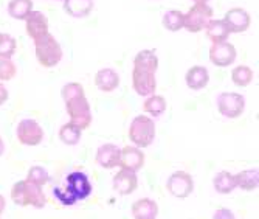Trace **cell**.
Returning a JSON list of instances; mask_svg holds the SVG:
<instances>
[{"instance_id":"5b68a950","label":"cell","mask_w":259,"mask_h":219,"mask_svg":"<svg viewBox=\"0 0 259 219\" xmlns=\"http://www.w3.org/2000/svg\"><path fill=\"white\" fill-rule=\"evenodd\" d=\"M211 19H213V10L206 4H194L190 11L183 14V28L190 33H199L205 30Z\"/></svg>"},{"instance_id":"603a6c76","label":"cell","mask_w":259,"mask_h":219,"mask_svg":"<svg viewBox=\"0 0 259 219\" xmlns=\"http://www.w3.org/2000/svg\"><path fill=\"white\" fill-rule=\"evenodd\" d=\"M31 11H33L31 0H11L8 4V14L17 20H25V17Z\"/></svg>"},{"instance_id":"5bb4252c","label":"cell","mask_w":259,"mask_h":219,"mask_svg":"<svg viewBox=\"0 0 259 219\" xmlns=\"http://www.w3.org/2000/svg\"><path fill=\"white\" fill-rule=\"evenodd\" d=\"M145 153L141 151V148H137V146H124L121 150V157H120V166L124 169H129V171H140L141 168L145 166Z\"/></svg>"},{"instance_id":"e575fe53","label":"cell","mask_w":259,"mask_h":219,"mask_svg":"<svg viewBox=\"0 0 259 219\" xmlns=\"http://www.w3.org/2000/svg\"><path fill=\"white\" fill-rule=\"evenodd\" d=\"M213 219H236V217H234V214H233L231 210H228V208H219L213 214Z\"/></svg>"},{"instance_id":"4316f807","label":"cell","mask_w":259,"mask_h":219,"mask_svg":"<svg viewBox=\"0 0 259 219\" xmlns=\"http://www.w3.org/2000/svg\"><path fill=\"white\" fill-rule=\"evenodd\" d=\"M213 185L216 188L218 193L221 194H230L234 188H236V184H234V176L228 171H221L216 174V177L213 179Z\"/></svg>"},{"instance_id":"d590c367","label":"cell","mask_w":259,"mask_h":219,"mask_svg":"<svg viewBox=\"0 0 259 219\" xmlns=\"http://www.w3.org/2000/svg\"><path fill=\"white\" fill-rule=\"evenodd\" d=\"M8 100V90L4 84H0V106Z\"/></svg>"},{"instance_id":"ac0fdd59","label":"cell","mask_w":259,"mask_h":219,"mask_svg":"<svg viewBox=\"0 0 259 219\" xmlns=\"http://www.w3.org/2000/svg\"><path fill=\"white\" fill-rule=\"evenodd\" d=\"M158 214V205L149 198L138 199L132 204V216L135 219H155Z\"/></svg>"},{"instance_id":"277c9868","label":"cell","mask_w":259,"mask_h":219,"mask_svg":"<svg viewBox=\"0 0 259 219\" xmlns=\"http://www.w3.org/2000/svg\"><path fill=\"white\" fill-rule=\"evenodd\" d=\"M65 111L68 114L70 123L78 126L81 131L87 129L92 125V109L85 95L65 101Z\"/></svg>"},{"instance_id":"8d00e7d4","label":"cell","mask_w":259,"mask_h":219,"mask_svg":"<svg viewBox=\"0 0 259 219\" xmlns=\"http://www.w3.org/2000/svg\"><path fill=\"white\" fill-rule=\"evenodd\" d=\"M5 207H7V201H5V198L2 196V194H0V214L5 211Z\"/></svg>"},{"instance_id":"e0dca14e","label":"cell","mask_w":259,"mask_h":219,"mask_svg":"<svg viewBox=\"0 0 259 219\" xmlns=\"http://www.w3.org/2000/svg\"><path fill=\"white\" fill-rule=\"evenodd\" d=\"M95 86L101 92H113L120 86V75L113 68H101L95 75Z\"/></svg>"},{"instance_id":"44dd1931","label":"cell","mask_w":259,"mask_h":219,"mask_svg":"<svg viewBox=\"0 0 259 219\" xmlns=\"http://www.w3.org/2000/svg\"><path fill=\"white\" fill-rule=\"evenodd\" d=\"M64 10L72 17H85L93 10V0H64Z\"/></svg>"},{"instance_id":"9c48e42d","label":"cell","mask_w":259,"mask_h":219,"mask_svg":"<svg viewBox=\"0 0 259 219\" xmlns=\"http://www.w3.org/2000/svg\"><path fill=\"white\" fill-rule=\"evenodd\" d=\"M236 48L233 44L224 41L216 42L209 48V61L216 67H228L236 61Z\"/></svg>"},{"instance_id":"30bf717a","label":"cell","mask_w":259,"mask_h":219,"mask_svg":"<svg viewBox=\"0 0 259 219\" xmlns=\"http://www.w3.org/2000/svg\"><path fill=\"white\" fill-rule=\"evenodd\" d=\"M132 87L140 96H149L155 93L157 81H155V73L145 71V70H132Z\"/></svg>"},{"instance_id":"9a60e30c","label":"cell","mask_w":259,"mask_h":219,"mask_svg":"<svg viewBox=\"0 0 259 219\" xmlns=\"http://www.w3.org/2000/svg\"><path fill=\"white\" fill-rule=\"evenodd\" d=\"M120 157H121V150L113 143H106L100 146L97 151V163L104 168V169H112L115 166H120Z\"/></svg>"},{"instance_id":"cb8c5ba5","label":"cell","mask_w":259,"mask_h":219,"mask_svg":"<svg viewBox=\"0 0 259 219\" xmlns=\"http://www.w3.org/2000/svg\"><path fill=\"white\" fill-rule=\"evenodd\" d=\"M25 187H27V198H28V205L34 208H44L47 204V198L42 191V187L30 182L25 179Z\"/></svg>"},{"instance_id":"2e32d148","label":"cell","mask_w":259,"mask_h":219,"mask_svg":"<svg viewBox=\"0 0 259 219\" xmlns=\"http://www.w3.org/2000/svg\"><path fill=\"white\" fill-rule=\"evenodd\" d=\"M185 81H186V86L190 87V89H193V90H200V89L206 87V84L209 81L208 68L206 67H202V65L191 67L190 70L186 71Z\"/></svg>"},{"instance_id":"836d02e7","label":"cell","mask_w":259,"mask_h":219,"mask_svg":"<svg viewBox=\"0 0 259 219\" xmlns=\"http://www.w3.org/2000/svg\"><path fill=\"white\" fill-rule=\"evenodd\" d=\"M61 95L64 101H68L72 98H76V96H84L85 93H84V87L79 83H68L62 87Z\"/></svg>"},{"instance_id":"7402d4cb","label":"cell","mask_w":259,"mask_h":219,"mask_svg":"<svg viewBox=\"0 0 259 219\" xmlns=\"http://www.w3.org/2000/svg\"><path fill=\"white\" fill-rule=\"evenodd\" d=\"M134 68L152 71L155 73L158 68V58L152 50H141L134 59Z\"/></svg>"},{"instance_id":"d6a6232c","label":"cell","mask_w":259,"mask_h":219,"mask_svg":"<svg viewBox=\"0 0 259 219\" xmlns=\"http://www.w3.org/2000/svg\"><path fill=\"white\" fill-rule=\"evenodd\" d=\"M16 73V64L10 58H0V81H11Z\"/></svg>"},{"instance_id":"4dcf8cb0","label":"cell","mask_w":259,"mask_h":219,"mask_svg":"<svg viewBox=\"0 0 259 219\" xmlns=\"http://www.w3.org/2000/svg\"><path fill=\"white\" fill-rule=\"evenodd\" d=\"M27 180H30V182H33V184H36L39 187H44V185H47L50 182V174L42 166H31L28 169Z\"/></svg>"},{"instance_id":"8992f818","label":"cell","mask_w":259,"mask_h":219,"mask_svg":"<svg viewBox=\"0 0 259 219\" xmlns=\"http://www.w3.org/2000/svg\"><path fill=\"white\" fill-rule=\"evenodd\" d=\"M245 100L241 93L236 92H224L218 98V111L227 118H238L244 114Z\"/></svg>"},{"instance_id":"f1b7e54d","label":"cell","mask_w":259,"mask_h":219,"mask_svg":"<svg viewBox=\"0 0 259 219\" xmlns=\"http://www.w3.org/2000/svg\"><path fill=\"white\" fill-rule=\"evenodd\" d=\"M163 27L169 31H179L183 28V13L171 10L163 16Z\"/></svg>"},{"instance_id":"3957f363","label":"cell","mask_w":259,"mask_h":219,"mask_svg":"<svg viewBox=\"0 0 259 219\" xmlns=\"http://www.w3.org/2000/svg\"><path fill=\"white\" fill-rule=\"evenodd\" d=\"M129 138L137 148H148L155 138L154 120L148 115H138L129 126Z\"/></svg>"},{"instance_id":"f546056e","label":"cell","mask_w":259,"mask_h":219,"mask_svg":"<svg viewBox=\"0 0 259 219\" xmlns=\"http://www.w3.org/2000/svg\"><path fill=\"white\" fill-rule=\"evenodd\" d=\"M11 199L19 207H28V198H27V187L25 180L16 182L11 188Z\"/></svg>"},{"instance_id":"ffe728a7","label":"cell","mask_w":259,"mask_h":219,"mask_svg":"<svg viewBox=\"0 0 259 219\" xmlns=\"http://www.w3.org/2000/svg\"><path fill=\"white\" fill-rule=\"evenodd\" d=\"M234 184H236V188L253 191L259 185V171L257 169H244V171L234 174Z\"/></svg>"},{"instance_id":"4fadbf2b","label":"cell","mask_w":259,"mask_h":219,"mask_svg":"<svg viewBox=\"0 0 259 219\" xmlns=\"http://www.w3.org/2000/svg\"><path fill=\"white\" fill-rule=\"evenodd\" d=\"M112 184H113V190L118 194H121V196H129V194H132L138 187V177H137V173L121 168L120 171L113 176Z\"/></svg>"},{"instance_id":"7c38bea8","label":"cell","mask_w":259,"mask_h":219,"mask_svg":"<svg viewBox=\"0 0 259 219\" xmlns=\"http://www.w3.org/2000/svg\"><path fill=\"white\" fill-rule=\"evenodd\" d=\"M25 31L33 41L45 36L49 33V19L40 11H31L25 17Z\"/></svg>"},{"instance_id":"ab89813d","label":"cell","mask_w":259,"mask_h":219,"mask_svg":"<svg viewBox=\"0 0 259 219\" xmlns=\"http://www.w3.org/2000/svg\"><path fill=\"white\" fill-rule=\"evenodd\" d=\"M61 2H64V0H61Z\"/></svg>"},{"instance_id":"d4e9b609","label":"cell","mask_w":259,"mask_h":219,"mask_svg":"<svg viewBox=\"0 0 259 219\" xmlns=\"http://www.w3.org/2000/svg\"><path fill=\"white\" fill-rule=\"evenodd\" d=\"M143 111L149 114L151 117H160L164 111H166V100L161 95H149L148 100L143 103Z\"/></svg>"},{"instance_id":"8fae6325","label":"cell","mask_w":259,"mask_h":219,"mask_svg":"<svg viewBox=\"0 0 259 219\" xmlns=\"http://www.w3.org/2000/svg\"><path fill=\"white\" fill-rule=\"evenodd\" d=\"M230 33H244L250 27V14L242 8H231L225 13V17L222 19Z\"/></svg>"},{"instance_id":"484cf974","label":"cell","mask_w":259,"mask_h":219,"mask_svg":"<svg viewBox=\"0 0 259 219\" xmlns=\"http://www.w3.org/2000/svg\"><path fill=\"white\" fill-rule=\"evenodd\" d=\"M81 134H82V131L78 126H75L73 123H70V121H68V123H65L59 129V138H61V141L64 144H68V146L78 144L79 140H81Z\"/></svg>"},{"instance_id":"1f68e13d","label":"cell","mask_w":259,"mask_h":219,"mask_svg":"<svg viewBox=\"0 0 259 219\" xmlns=\"http://www.w3.org/2000/svg\"><path fill=\"white\" fill-rule=\"evenodd\" d=\"M16 39L11 34L0 33V58H10L16 53Z\"/></svg>"},{"instance_id":"74e56055","label":"cell","mask_w":259,"mask_h":219,"mask_svg":"<svg viewBox=\"0 0 259 219\" xmlns=\"http://www.w3.org/2000/svg\"><path fill=\"white\" fill-rule=\"evenodd\" d=\"M4 153H5V143H4L2 137H0V156H2Z\"/></svg>"},{"instance_id":"52a82bcc","label":"cell","mask_w":259,"mask_h":219,"mask_svg":"<svg viewBox=\"0 0 259 219\" xmlns=\"http://www.w3.org/2000/svg\"><path fill=\"white\" fill-rule=\"evenodd\" d=\"M17 140L25 146H37L44 140V129L36 120L25 118L17 125Z\"/></svg>"},{"instance_id":"7a4b0ae2","label":"cell","mask_w":259,"mask_h":219,"mask_svg":"<svg viewBox=\"0 0 259 219\" xmlns=\"http://www.w3.org/2000/svg\"><path fill=\"white\" fill-rule=\"evenodd\" d=\"M33 42H34V52H36L37 62L42 67L50 68L61 62L62 48H61V44L55 39V36L47 33L45 36H42Z\"/></svg>"},{"instance_id":"6da1fadb","label":"cell","mask_w":259,"mask_h":219,"mask_svg":"<svg viewBox=\"0 0 259 219\" xmlns=\"http://www.w3.org/2000/svg\"><path fill=\"white\" fill-rule=\"evenodd\" d=\"M92 193V185L84 173H72L65 180L64 190H55V194L65 205H73L78 201L89 198Z\"/></svg>"},{"instance_id":"d6986e66","label":"cell","mask_w":259,"mask_h":219,"mask_svg":"<svg viewBox=\"0 0 259 219\" xmlns=\"http://www.w3.org/2000/svg\"><path fill=\"white\" fill-rule=\"evenodd\" d=\"M205 31H206V36H208V39L213 42V44H216V42H224V41H227L228 39V36H230V31H228V28H227V25H225V22L222 20V19H211L209 22H208V25L205 27Z\"/></svg>"},{"instance_id":"f35d334b","label":"cell","mask_w":259,"mask_h":219,"mask_svg":"<svg viewBox=\"0 0 259 219\" xmlns=\"http://www.w3.org/2000/svg\"><path fill=\"white\" fill-rule=\"evenodd\" d=\"M208 0H194V4H206Z\"/></svg>"},{"instance_id":"ba28073f","label":"cell","mask_w":259,"mask_h":219,"mask_svg":"<svg viewBox=\"0 0 259 219\" xmlns=\"http://www.w3.org/2000/svg\"><path fill=\"white\" fill-rule=\"evenodd\" d=\"M166 190L177 199H186L194 190V180L186 171H176L166 180Z\"/></svg>"},{"instance_id":"83f0119b","label":"cell","mask_w":259,"mask_h":219,"mask_svg":"<svg viewBox=\"0 0 259 219\" xmlns=\"http://www.w3.org/2000/svg\"><path fill=\"white\" fill-rule=\"evenodd\" d=\"M231 80L233 83L239 87H247L253 81V70L247 65H238L231 71Z\"/></svg>"}]
</instances>
